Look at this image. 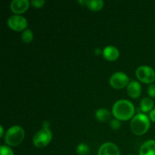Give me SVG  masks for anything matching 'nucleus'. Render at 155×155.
Wrapping results in <instances>:
<instances>
[{
    "label": "nucleus",
    "instance_id": "17",
    "mask_svg": "<svg viewBox=\"0 0 155 155\" xmlns=\"http://www.w3.org/2000/svg\"><path fill=\"white\" fill-rule=\"evenodd\" d=\"M77 154L78 155H88L90 151V148L88 145L85 143H80L77 147Z\"/></svg>",
    "mask_w": 155,
    "mask_h": 155
},
{
    "label": "nucleus",
    "instance_id": "6",
    "mask_svg": "<svg viewBox=\"0 0 155 155\" xmlns=\"http://www.w3.org/2000/svg\"><path fill=\"white\" fill-rule=\"evenodd\" d=\"M109 83H110V86L114 89H121L127 87L130 81L129 77L125 73L118 71L112 74L109 80Z\"/></svg>",
    "mask_w": 155,
    "mask_h": 155
},
{
    "label": "nucleus",
    "instance_id": "2",
    "mask_svg": "<svg viewBox=\"0 0 155 155\" xmlns=\"http://www.w3.org/2000/svg\"><path fill=\"white\" fill-rule=\"evenodd\" d=\"M151 125L149 117L144 113H139L133 117L130 122L132 133L136 136H143L148 131Z\"/></svg>",
    "mask_w": 155,
    "mask_h": 155
},
{
    "label": "nucleus",
    "instance_id": "23",
    "mask_svg": "<svg viewBox=\"0 0 155 155\" xmlns=\"http://www.w3.org/2000/svg\"><path fill=\"white\" fill-rule=\"evenodd\" d=\"M42 127L43 129H49L50 127V123L48 120H45L42 122Z\"/></svg>",
    "mask_w": 155,
    "mask_h": 155
},
{
    "label": "nucleus",
    "instance_id": "1",
    "mask_svg": "<svg viewBox=\"0 0 155 155\" xmlns=\"http://www.w3.org/2000/svg\"><path fill=\"white\" fill-rule=\"evenodd\" d=\"M135 107L133 103L127 99L118 100L112 107V114L115 119L120 121L132 120L135 116Z\"/></svg>",
    "mask_w": 155,
    "mask_h": 155
},
{
    "label": "nucleus",
    "instance_id": "21",
    "mask_svg": "<svg viewBox=\"0 0 155 155\" xmlns=\"http://www.w3.org/2000/svg\"><path fill=\"white\" fill-rule=\"evenodd\" d=\"M147 92L150 98H155V84H150L147 89Z\"/></svg>",
    "mask_w": 155,
    "mask_h": 155
},
{
    "label": "nucleus",
    "instance_id": "26",
    "mask_svg": "<svg viewBox=\"0 0 155 155\" xmlns=\"http://www.w3.org/2000/svg\"><path fill=\"white\" fill-rule=\"evenodd\" d=\"M130 155H133V154H130Z\"/></svg>",
    "mask_w": 155,
    "mask_h": 155
},
{
    "label": "nucleus",
    "instance_id": "18",
    "mask_svg": "<svg viewBox=\"0 0 155 155\" xmlns=\"http://www.w3.org/2000/svg\"><path fill=\"white\" fill-rule=\"evenodd\" d=\"M0 155H15L12 148L8 145H2L0 147Z\"/></svg>",
    "mask_w": 155,
    "mask_h": 155
},
{
    "label": "nucleus",
    "instance_id": "9",
    "mask_svg": "<svg viewBox=\"0 0 155 155\" xmlns=\"http://www.w3.org/2000/svg\"><path fill=\"white\" fill-rule=\"evenodd\" d=\"M98 155H120V151L114 143L105 142L100 146Z\"/></svg>",
    "mask_w": 155,
    "mask_h": 155
},
{
    "label": "nucleus",
    "instance_id": "12",
    "mask_svg": "<svg viewBox=\"0 0 155 155\" xmlns=\"http://www.w3.org/2000/svg\"><path fill=\"white\" fill-rule=\"evenodd\" d=\"M139 155H155V141L151 139L144 142L139 149Z\"/></svg>",
    "mask_w": 155,
    "mask_h": 155
},
{
    "label": "nucleus",
    "instance_id": "13",
    "mask_svg": "<svg viewBox=\"0 0 155 155\" xmlns=\"http://www.w3.org/2000/svg\"><path fill=\"white\" fill-rule=\"evenodd\" d=\"M140 109L144 114L151 112L154 109V101L150 97H146L141 100Z\"/></svg>",
    "mask_w": 155,
    "mask_h": 155
},
{
    "label": "nucleus",
    "instance_id": "8",
    "mask_svg": "<svg viewBox=\"0 0 155 155\" xmlns=\"http://www.w3.org/2000/svg\"><path fill=\"white\" fill-rule=\"evenodd\" d=\"M30 4L28 0H13L10 3V9L15 15H21L28 10Z\"/></svg>",
    "mask_w": 155,
    "mask_h": 155
},
{
    "label": "nucleus",
    "instance_id": "5",
    "mask_svg": "<svg viewBox=\"0 0 155 155\" xmlns=\"http://www.w3.org/2000/svg\"><path fill=\"white\" fill-rule=\"evenodd\" d=\"M136 76L139 81L146 84H152L155 81L154 70L147 65L139 67L136 71Z\"/></svg>",
    "mask_w": 155,
    "mask_h": 155
},
{
    "label": "nucleus",
    "instance_id": "7",
    "mask_svg": "<svg viewBox=\"0 0 155 155\" xmlns=\"http://www.w3.org/2000/svg\"><path fill=\"white\" fill-rule=\"evenodd\" d=\"M27 25H28L27 20L21 15H12L8 19V26L13 31H24L27 29Z\"/></svg>",
    "mask_w": 155,
    "mask_h": 155
},
{
    "label": "nucleus",
    "instance_id": "10",
    "mask_svg": "<svg viewBox=\"0 0 155 155\" xmlns=\"http://www.w3.org/2000/svg\"><path fill=\"white\" fill-rule=\"evenodd\" d=\"M103 57L108 61H115L120 57V51L117 47L107 45L102 51Z\"/></svg>",
    "mask_w": 155,
    "mask_h": 155
},
{
    "label": "nucleus",
    "instance_id": "16",
    "mask_svg": "<svg viewBox=\"0 0 155 155\" xmlns=\"http://www.w3.org/2000/svg\"><path fill=\"white\" fill-rule=\"evenodd\" d=\"M21 39L24 43H30L33 39V33L30 29H26L22 32L21 34Z\"/></svg>",
    "mask_w": 155,
    "mask_h": 155
},
{
    "label": "nucleus",
    "instance_id": "22",
    "mask_svg": "<svg viewBox=\"0 0 155 155\" xmlns=\"http://www.w3.org/2000/svg\"><path fill=\"white\" fill-rule=\"evenodd\" d=\"M149 118L151 121H152L153 123H155V108L153 109L149 113Z\"/></svg>",
    "mask_w": 155,
    "mask_h": 155
},
{
    "label": "nucleus",
    "instance_id": "15",
    "mask_svg": "<svg viewBox=\"0 0 155 155\" xmlns=\"http://www.w3.org/2000/svg\"><path fill=\"white\" fill-rule=\"evenodd\" d=\"M104 2L102 0H86V5L89 10L92 12H99L104 7Z\"/></svg>",
    "mask_w": 155,
    "mask_h": 155
},
{
    "label": "nucleus",
    "instance_id": "19",
    "mask_svg": "<svg viewBox=\"0 0 155 155\" xmlns=\"http://www.w3.org/2000/svg\"><path fill=\"white\" fill-rule=\"evenodd\" d=\"M30 4L35 8H41L45 4V0H33L30 2Z\"/></svg>",
    "mask_w": 155,
    "mask_h": 155
},
{
    "label": "nucleus",
    "instance_id": "11",
    "mask_svg": "<svg viewBox=\"0 0 155 155\" xmlns=\"http://www.w3.org/2000/svg\"><path fill=\"white\" fill-rule=\"evenodd\" d=\"M127 92L130 98L136 99L142 93V86L138 81H131L127 87Z\"/></svg>",
    "mask_w": 155,
    "mask_h": 155
},
{
    "label": "nucleus",
    "instance_id": "14",
    "mask_svg": "<svg viewBox=\"0 0 155 155\" xmlns=\"http://www.w3.org/2000/svg\"><path fill=\"white\" fill-rule=\"evenodd\" d=\"M95 117L99 122H107L110 119L111 114L108 110L105 108H99L95 111Z\"/></svg>",
    "mask_w": 155,
    "mask_h": 155
},
{
    "label": "nucleus",
    "instance_id": "24",
    "mask_svg": "<svg viewBox=\"0 0 155 155\" xmlns=\"http://www.w3.org/2000/svg\"><path fill=\"white\" fill-rule=\"evenodd\" d=\"M101 52H102V51H101L99 48H97L95 49V54H96V55H99Z\"/></svg>",
    "mask_w": 155,
    "mask_h": 155
},
{
    "label": "nucleus",
    "instance_id": "20",
    "mask_svg": "<svg viewBox=\"0 0 155 155\" xmlns=\"http://www.w3.org/2000/svg\"><path fill=\"white\" fill-rule=\"evenodd\" d=\"M110 127H111L112 130H119L121 127L120 120H119L117 119L111 120V121H110Z\"/></svg>",
    "mask_w": 155,
    "mask_h": 155
},
{
    "label": "nucleus",
    "instance_id": "3",
    "mask_svg": "<svg viewBox=\"0 0 155 155\" xmlns=\"http://www.w3.org/2000/svg\"><path fill=\"white\" fill-rule=\"evenodd\" d=\"M25 138V131L21 127L12 126L5 133L4 141L8 146H18Z\"/></svg>",
    "mask_w": 155,
    "mask_h": 155
},
{
    "label": "nucleus",
    "instance_id": "25",
    "mask_svg": "<svg viewBox=\"0 0 155 155\" xmlns=\"http://www.w3.org/2000/svg\"><path fill=\"white\" fill-rule=\"evenodd\" d=\"M0 129H1V133H0V137L2 138L3 136H4V129H3L2 126H1V127H0Z\"/></svg>",
    "mask_w": 155,
    "mask_h": 155
},
{
    "label": "nucleus",
    "instance_id": "4",
    "mask_svg": "<svg viewBox=\"0 0 155 155\" xmlns=\"http://www.w3.org/2000/svg\"><path fill=\"white\" fill-rule=\"evenodd\" d=\"M52 133L50 129H43L38 131L33 138V144L38 148L46 147L52 139Z\"/></svg>",
    "mask_w": 155,
    "mask_h": 155
}]
</instances>
